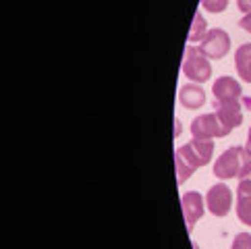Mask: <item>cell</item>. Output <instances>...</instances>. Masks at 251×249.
Segmentation results:
<instances>
[{
	"mask_svg": "<svg viewBox=\"0 0 251 249\" xmlns=\"http://www.w3.org/2000/svg\"><path fill=\"white\" fill-rule=\"evenodd\" d=\"M181 69H183V75L193 83H205L212 77L210 58L195 46H187Z\"/></svg>",
	"mask_w": 251,
	"mask_h": 249,
	"instance_id": "3957f363",
	"label": "cell"
},
{
	"mask_svg": "<svg viewBox=\"0 0 251 249\" xmlns=\"http://www.w3.org/2000/svg\"><path fill=\"white\" fill-rule=\"evenodd\" d=\"M235 69L243 81L251 83V44H243L235 52Z\"/></svg>",
	"mask_w": 251,
	"mask_h": 249,
	"instance_id": "8fae6325",
	"label": "cell"
},
{
	"mask_svg": "<svg viewBox=\"0 0 251 249\" xmlns=\"http://www.w3.org/2000/svg\"><path fill=\"white\" fill-rule=\"evenodd\" d=\"M205 206H208L210 214L224 218L230 212V206H232V191L222 183L212 185L210 191L205 193Z\"/></svg>",
	"mask_w": 251,
	"mask_h": 249,
	"instance_id": "5b68a950",
	"label": "cell"
},
{
	"mask_svg": "<svg viewBox=\"0 0 251 249\" xmlns=\"http://www.w3.org/2000/svg\"><path fill=\"white\" fill-rule=\"evenodd\" d=\"M251 173V156L245 148L232 146L226 152H222V156L214 162V174L220 181L228 179H243L245 174Z\"/></svg>",
	"mask_w": 251,
	"mask_h": 249,
	"instance_id": "7a4b0ae2",
	"label": "cell"
},
{
	"mask_svg": "<svg viewBox=\"0 0 251 249\" xmlns=\"http://www.w3.org/2000/svg\"><path fill=\"white\" fill-rule=\"evenodd\" d=\"M214 156V141L212 139H197L185 144L181 148H176L175 152V168H176V181L178 185H183L197 168L205 166Z\"/></svg>",
	"mask_w": 251,
	"mask_h": 249,
	"instance_id": "6da1fadb",
	"label": "cell"
},
{
	"mask_svg": "<svg viewBox=\"0 0 251 249\" xmlns=\"http://www.w3.org/2000/svg\"><path fill=\"white\" fill-rule=\"evenodd\" d=\"M245 149H247L249 156H251V127H249V133H247V144H245Z\"/></svg>",
	"mask_w": 251,
	"mask_h": 249,
	"instance_id": "d6986e66",
	"label": "cell"
},
{
	"mask_svg": "<svg viewBox=\"0 0 251 249\" xmlns=\"http://www.w3.org/2000/svg\"><path fill=\"white\" fill-rule=\"evenodd\" d=\"M205 23L203 21V17H201V13H195V17H193V27H191V31H189V42H197V40H203L205 38Z\"/></svg>",
	"mask_w": 251,
	"mask_h": 249,
	"instance_id": "7c38bea8",
	"label": "cell"
},
{
	"mask_svg": "<svg viewBox=\"0 0 251 249\" xmlns=\"http://www.w3.org/2000/svg\"><path fill=\"white\" fill-rule=\"evenodd\" d=\"M230 249H251V233H239Z\"/></svg>",
	"mask_w": 251,
	"mask_h": 249,
	"instance_id": "9a60e30c",
	"label": "cell"
},
{
	"mask_svg": "<svg viewBox=\"0 0 251 249\" xmlns=\"http://www.w3.org/2000/svg\"><path fill=\"white\" fill-rule=\"evenodd\" d=\"M201 6L208 13H222V11H226L228 0H201Z\"/></svg>",
	"mask_w": 251,
	"mask_h": 249,
	"instance_id": "5bb4252c",
	"label": "cell"
},
{
	"mask_svg": "<svg viewBox=\"0 0 251 249\" xmlns=\"http://www.w3.org/2000/svg\"><path fill=\"white\" fill-rule=\"evenodd\" d=\"M239 25L243 27L247 33H251V15H243V19L239 21Z\"/></svg>",
	"mask_w": 251,
	"mask_h": 249,
	"instance_id": "ac0fdd59",
	"label": "cell"
},
{
	"mask_svg": "<svg viewBox=\"0 0 251 249\" xmlns=\"http://www.w3.org/2000/svg\"><path fill=\"white\" fill-rule=\"evenodd\" d=\"M189 131L197 139H214V137H226L232 129H228L218 119L216 112H208V114H201V117L193 119L189 124Z\"/></svg>",
	"mask_w": 251,
	"mask_h": 249,
	"instance_id": "277c9868",
	"label": "cell"
},
{
	"mask_svg": "<svg viewBox=\"0 0 251 249\" xmlns=\"http://www.w3.org/2000/svg\"><path fill=\"white\" fill-rule=\"evenodd\" d=\"M237 216L243 224L251 226V195L249 198H239L237 199Z\"/></svg>",
	"mask_w": 251,
	"mask_h": 249,
	"instance_id": "4fadbf2b",
	"label": "cell"
},
{
	"mask_svg": "<svg viewBox=\"0 0 251 249\" xmlns=\"http://www.w3.org/2000/svg\"><path fill=\"white\" fill-rule=\"evenodd\" d=\"M212 94H214V100L218 102H237V100H243V90L235 77H218L212 85Z\"/></svg>",
	"mask_w": 251,
	"mask_h": 249,
	"instance_id": "ba28073f",
	"label": "cell"
},
{
	"mask_svg": "<svg viewBox=\"0 0 251 249\" xmlns=\"http://www.w3.org/2000/svg\"><path fill=\"white\" fill-rule=\"evenodd\" d=\"M237 6L243 15H251V0H237Z\"/></svg>",
	"mask_w": 251,
	"mask_h": 249,
	"instance_id": "e0dca14e",
	"label": "cell"
},
{
	"mask_svg": "<svg viewBox=\"0 0 251 249\" xmlns=\"http://www.w3.org/2000/svg\"><path fill=\"white\" fill-rule=\"evenodd\" d=\"M181 206H183V214H185L187 230H189V233H193L195 222L203 216V210H205L203 195H201L200 191H187L183 198H181Z\"/></svg>",
	"mask_w": 251,
	"mask_h": 249,
	"instance_id": "52a82bcc",
	"label": "cell"
},
{
	"mask_svg": "<svg viewBox=\"0 0 251 249\" xmlns=\"http://www.w3.org/2000/svg\"><path fill=\"white\" fill-rule=\"evenodd\" d=\"M237 193H239V198H249V195H251V173L245 174L243 179H239V189H237Z\"/></svg>",
	"mask_w": 251,
	"mask_h": 249,
	"instance_id": "2e32d148",
	"label": "cell"
},
{
	"mask_svg": "<svg viewBox=\"0 0 251 249\" xmlns=\"http://www.w3.org/2000/svg\"><path fill=\"white\" fill-rule=\"evenodd\" d=\"M178 102H181L185 108L197 110V108H201V106L205 104V94H203L201 87L195 85V83L183 85L181 90H178Z\"/></svg>",
	"mask_w": 251,
	"mask_h": 249,
	"instance_id": "30bf717a",
	"label": "cell"
},
{
	"mask_svg": "<svg viewBox=\"0 0 251 249\" xmlns=\"http://www.w3.org/2000/svg\"><path fill=\"white\" fill-rule=\"evenodd\" d=\"M200 50L208 58H224L230 50V35L224 29H210L200 44Z\"/></svg>",
	"mask_w": 251,
	"mask_h": 249,
	"instance_id": "8992f818",
	"label": "cell"
},
{
	"mask_svg": "<svg viewBox=\"0 0 251 249\" xmlns=\"http://www.w3.org/2000/svg\"><path fill=\"white\" fill-rule=\"evenodd\" d=\"M214 112L218 114V119L226 124L228 129L241 127V123H243V100H237V102L214 100Z\"/></svg>",
	"mask_w": 251,
	"mask_h": 249,
	"instance_id": "9c48e42d",
	"label": "cell"
}]
</instances>
